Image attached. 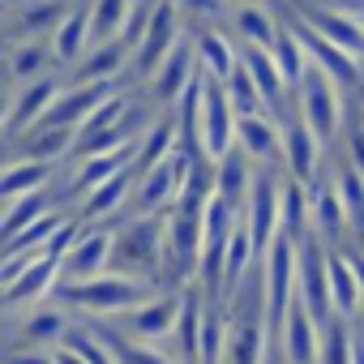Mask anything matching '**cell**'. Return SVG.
Wrapping results in <instances>:
<instances>
[{"label":"cell","instance_id":"obj_3","mask_svg":"<svg viewBox=\"0 0 364 364\" xmlns=\"http://www.w3.org/2000/svg\"><path fill=\"white\" fill-rule=\"evenodd\" d=\"M163 257H167V223H159L154 215H137L124 232H116V253L112 262L120 270H133L146 279L154 270H163Z\"/></svg>","mask_w":364,"mask_h":364},{"label":"cell","instance_id":"obj_4","mask_svg":"<svg viewBox=\"0 0 364 364\" xmlns=\"http://www.w3.org/2000/svg\"><path fill=\"white\" fill-rule=\"evenodd\" d=\"M296 90H300V116H304V120H309V129L321 137V146H330V141L338 137V129H343V99H338V82H334L326 69L309 65V73H304V82H300Z\"/></svg>","mask_w":364,"mask_h":364},{"label":"cell","instance_id":"obj_40","mask_svg":"<svg viewBox=\"0 0 364 364\" xmlns=\"http://www.w3.org/2000/svg\"><path fill=\"white\" fill-rule=\"evenodd\" d=\"M56 360H60V364H86V360H82V355H73V351H65V347H60V351H56Z\"/></svg>","mask_w":364,"mask_h":364},{"label":"cell","instance_id":"obj_20","mask_svg":"<svg viewBox=\"0 0 364 364\" xmlns=\"http://www.w3.org/2000/svg\"><path fill=\"white\" fill-rule=\"evenodd\" d=\"M236 146L253 159V163H270L274 154H279V129H274V120L270 116H240V124H236Z\"/></svg>","mask_w":364,"mask_h":364},{"label":"cell","instance_id":"obj_18","mask_svg":"<svg viewBox=\"0 0 364 364\" xmlns=\"http://www.w3.org/2000/svg\"><path fill=\"white\" fill-rule=\"evenodd\" d=\"M95 43V26H90V9H69L65 22L52 31V56L60 65H73L86 56V48Z\"/></svg>","mask_w":364,"mask_h":364},{"label":"cell","instance_id":"obj_42","mask_svg":"<svg viewBox=\"0 0 364 364\" xmlns=\"http://www.w3.org/2000/svg\"><path fill=\"white\" fill-rule=\"evenodd\" d=\"M360 22H364V14H360Z\"/></svg>","mask_w":364,"mask_h":364},{"label":"cell","instance_id":"obj_1","mask_svg":"<svg viewBox=\"0 0 364 364\" xmlns=\"http://www.w3.org/2000/svg\"><path fill=\"white\" fill-rule=\"evenodd\" d=\"M60 291V300L69 304V309H77V313H103V317H116V313H133V309H141L154 291H150V283L146 279H133V274H99V279H90V283H60L56 287Z\"/></svg>","mask_w":364,"mask_h":364},{"label":"cell","instance_id":"obj_14","mask_svg":"<svg viewBox=\"0 0 364 364\" xmlns=\"http://www.w3.org/2000/svg\"><path fill=\"white\" fill-rule=\"evenodd\" d=\"M198 73H202V65H198V48H189V43H180L167 60H163V69L154 73V95H159V103H180L185 99V90L198 82Z\"/></svg>","mask_w":364,"mask_h":364},{"label":"cell","instance_id":"obj_39","mask_svg":"<svg viewBox=\"0 0 364 364\" xmlns=\"http://www.w3.org/2000/svg\"><path fill=\"white\" fill-rule=\"evenodd\" d=\"M351 266H355V279H360V291H364V257H360V253H351Z\"/></svg>","mask_w":364,"mask_h":364},{"label":"cell","instance_id":"obj_34","mask_svg":"<svg viewBox=\"0 0 364 364\" xmlns=\"http://www.w3.org/2000/svg\"><path fill=\"white\" fill-rule=\"evenodd\" d=\"M236 26H240V39H245L249 48H274V39H279L274 18H270L266 9H257V5H245V9L236 14Z\"/></svg>","mask_w":364,"mask_h":364},{"label":"cell","instance_id":"obj_6","mask_svg":"<svg viewBox=\"0 0 364 364\" xmlns=\"http://www.w3.org/2000/svg\"><path fill=\"white\" fill-rule=\"evenodd\" d=\"M236 124H240V116L228 99V86L206 77V90H202V150H206L210 163H219L223 154L236 150Z\"/></svg>","mask_w":364,"mask_h":364},{"label":"cell","instance_id":"obj_7","mask_svg":"<svg viewBox=\"0 0 364 364\" xmlns=\"http://www.w3.org/2000/svg\"><path fill=\"white\" fill-rule=\"evenodd\" d=\"M112 253H116V236H112L107 228L82 232V236L69 245V253L60 257V283H90V279L107 274Z\"/></svg>","mask_w":364,"mask_h":364},{"label":"cell","instance_id":"obj_32","mask_svg":"<svg viewBox=\"0 0 364 364\" xmlns=\"http://www.w3.org/2000/svg\"><path fill=\"white\" fill-rule=\"evenodd\" d=\"M313 22H317L313 31H321L330 43H338L351 56H364V22H351V18H338V14H317Z\"/></svg>","mask_w":364,"mask_h":364},{"label":"cell","instance_id":"obj_31","mask_svg":"<svg viewBox=\"0 0 364 364\" xmlns=\"http://www.w3.org/2000/svg\"><path fill=\"white\" fill-rule=\"evenodd\" d=\"M124 56H129V48L116 39V43H99L90 56H86V65H82V73H77V86H90V82H112V73L124 65Z\"/></svg>","mask_w":364,"mask_h":364},{"label":"cell","instance_id":"obj_19","mask_svg":"<svg viewBox=\"0 0 364 364\" xmlns=\"http://www.w3.org/2000/svg\"><path fill=\"white\" fill-rule=\"evenodd\" d=\"M330 296H334V313L338 317H360L364 313V291L351 266V253H330Z\"/></svg>","mask_w":364,"mask_h":364},{"label":"cell","instance_id":"obj_10","mask_svg":"<svg viewBox=\"0 0 364 364\" xmlns=\"http://www.w3.org/2000/svg\"><path fill=\"white\" fill-rule=\"evenodd\" d=\"M176 35H180L176 5H171V0H163V5L154 9V22H150V31H146V39H141L137 56H133V69H137L141 77H154V73L163 69V60L180 48V43H176Z\"/></svg>","mask_w":364,"mask_h":364},{"label":"cell","instance_id":"obj_15","mask_svg":"<svg viewBox=\"0 0 364 364\" xmlns=\"http://www.w3.org/2000/svg\"><path fill=\"white\" fill-rule=\"evenodd\" d=\"M296 35H300L304 52H309V60H313L317 69H326L338 86H355V82H360V56L343 52V48L330 43L321 31H296Z\"/></svg>","mask_w":364,"mask_h":364},{"label":"cell","instance_id":"obj_36","mask_svg":"<svg viewBox=\"0 0 364 364\" xmlns=\"http://www.w3.org/2000/svg\"><path fill=\"white\" fill-rule=\"evenodd\" d=\"M65 22V14H60V5H26L22 9V35H26V43H31V35H39V31H56Z\"/></svg>","mask_w":364,"mask_h":364},{"label":"cell","instance_id":"obj_25","mask_svg":"<svg viewBox=\"0 0 364 364\" xmlns=\"http://www.w3.org/2000/svg\"><path fill=\"white\" fill-rule=\"evenodd\" d=\"M77 146V129H31V137L22 141V159H39V163H56L65 150Z\"/></svg>","mask_w":364,"mask_h":364},{"label":"cell","instance_id":"obj_2","mask_svg":"<svg viewBox=\"0 0 364 364\" xmlns=\"http://www.w3.org/2000/svg\"><path fill=\"white\" fill-rule=\"evenodd\" d=\"M193 167L198 159L185 154V150H176L171 159H163L154 171H146L137 180V189H133V210L137 215H159L163 206H176L180 193L189 189V180H193Z\"/></svg>","mask_w":364,"mask_h":364},{"label":"cell","instance_id":"obj_38","mask_svg":"<svg viewBox=\"0 0 364 364\" xmlns=\"http://www.w3.org/2000/svg\"><path fill=\"white\" fill-rule=\"evenodd\" d=\"M9 364H60V360H56V355H35V351H31V355H9Z\"/></svg>","mask_w":364,"mask_h":364},{"label":"cell","instance_id":"obj_24","mask_svg":"<svg viewBox=\"0 0 364 364\" xmlns=\"http://www.w3.org/2000/svg\"><path fill=\"white\" fill-rule=\"evenodd\" d=\"M133 189H137V171H120L116 180H107V185L90 189V193H86V219H90V223H99V219L116 215V210L129 202V193H133Z\"/></svg>","mask_w":364,"mask_h":364},{"label":"cell","instance_id":"obj_23","mask_svg":"<svg viewBox=\"0 0 364 364\" xmlns=\"http://www.w3.org/2000/svg\"><path fill=\"white\" fill-rule=\"evenodd\" d=\"M193 48H198V65H202V73L215 77V82H228V77L236 73V65H240V52H236L223 35H215V31L198 35Z\"/></svg>","mask_w":364,"mask_h":364},{"label":"cell","instance_id":"obj_26","mask_svg":"<svg viewBox=\"0 0 364 364\" xmlns=\"http://www.w3.org/2000/svg\"><path fill=\"white\" fill-rule=\"evenodd\" d=\"M48 215H52V198H48V189L26 193V198H18V202H5V240H14L18 232H26L31 223L48 219Z\"/></svg>","mask_w":364,"mask_h":364},{"label":"cell","instance_id":"obj_21","mask_svg":"<svg viewBox=\"0 0 364 364\" xmlns=\"http://www.w3.org/2000/svg\"><path fill=\"white\" fill-rule=\"evenodd\" d=\"M133 163H137V146H124V150H112V154H95V159H86V167L77 171L73 189H77V193H90V189L107 185V180H116L120 171H133Z\"/></svg>","mask_w":364,"mask_h":364},{"label":"cell","instance_id":"obj_33","mask_svg":"<svg viewBox=\"0 0 364 364\" xmlns=\"http://www.w3.org/2000/svg\"><path fill=\"white\" fill-rule=\"evenodd\" d=\"M338 189H343V206H347V228L364 240V171L343 163L338 167Z\"/></svg>","mask_w":364,"mask_h":364},{"label":"cell","instance_id":"obj_12","mask_svg":"<svg viewBox=\"0 0 364 364\" xmlns=\"http://www.w3.org/2000/svg\"><path fill=\"white\" fill-rule=\"evenodd\" d=\"M60 82L56 77H39V82H26L18 90V99L9 103V116H5V133L9 137H22V129H35L60 99Z\"/></svg>","mask_w":364,"mask_h":364},{"label":"cell","instance_id":"obj_13","mask_svg":"<svg viewBox=\"0 0 364 364\" xmlns=\"http://www.w3.org/2000/svg\"><path fill=\"white\" fill-rule=\"evenodd\" d=\"M279 351L287 364H321V326L313 321V313L300 300L287 313V326L279 334Z\"/></svg>","mask_w":364,"mask_h":364},{"label":"cell","instance_id":"obj_30","mask_svg":"<svg viewBox=\"0 0 364 364\" xmlns=\"http://www.w3.org/2000/svg\"><path fill=\"white\" fill-rule=\"evenodd\" d=\"M321 364H355V321L334 317L321 330Z\"/></svg>","mask_w":364,"mask_h":364},{"label":"cell","instance_id":"obj_29","mask_svg":"<svg viewBox=\"0 0 364 364\" xmlns=\"http://www.w3.org/2000/svg\"><path fill=\"white\" fill-rule=\"evenodd\" d=\"M223 86H228V99H232L236 116H270V107H266V99H262V90H257V82H253V73H249L245 60L236 65V73Z\"/></svg>","mask_w":364,"mask_h":364},{"label":"cell","instance_id":"obj_17","mask_svg":"<svg viewBox=\"0 0 364 364\" xmlns=\"http://www.w3.org/2000/svg\"><path fill=\"white\" fill-rule=\"evenodd\" d=\"M60 287V257H39L35 266H26L9 287H5V304L9 309H22V304H35V300H43L48 291H56Z\"/></svg>","mask_w":364,"mask_h":364},{"label":"cell","instance_id":"obj_8","mask_svg":"<svg viewBox=\"0 0 364 364\" xmlns=\"http://www.w3.org/2000/svg\"><path fill=\"white\" fill-rule=\"evenodd\" d=\"M180 309H185V291H163V296H150L141 309H133V313L124 317V330H129V334H137L141 343L159 347L163 338H171V334H176V326H180Z\"/></svg>","mask_w":364,"mask_h":364},{"label":"cell","instance_id":"obj_37","mask_svg":"<svg viewBox=\"0 0 364 364\" xmlns=\"http://www.w3.org/2000/svg\"><path fill=\"white\" fill-rule=\"evenodd\" d=\"M171 5L185 14H223V0H171Z\"/></svg>","mask_w":364,"mask_h":364},{"label":"cell","instance_id":"obj_5","mask_svg":"<svg viewBox=\"0 0 364 364\" xmlns=\"http://www.w3.org/2000/svg\"><path fill=\"white\" fill-rule=\"evenodd\" d=\"M296 300L313 313V321L326 330L338 313H334V296H330V257L321 253V240L309 236L300 245V279H296Z\"/></svg>","mask_w":364,"mask_h":364},{"label":"cell","instance_id":"obj_35","mask_svg":"<svg viewBox=\"0 0 364 364\" xmlns=\"http://www.w3.org/2000/svg\"><path fill=\"white\" fill-rule=\"evenodd\" d=\"M43 65H48V48L39 43V39H31V43H22V48H14V60H9V73H14V82H39L43 77Z\"/></svg>","mask_w":364,"mask_h":364},{"label":"cell","instance_id":"obj_9","mask_svg":"<svg viewBox=\"0 0 364 364\" xmlns=\"http://www.w3.org/2000/svg\"><path fill=\"white\" fill-rule=\"evenodd\" d=\"M283 154H287V171L300 185H313L321 176V137L309 129V120L300 112H291L287 129H283Z\"/></svg>","mask_w":364,"mask_h":364},{"label":"cell","instance_id":"obj_22","mask_svg":"<svg viewBox=\"0 0 364 364\" xmlns=\"http://www.w3.org/2000/svg\"><path fill=\"white\" fill-rule=\"evenodd\" d=\"M52 180V163H39V159H14L5 167V180H0V193H5V202H18L26 193H39L48 189Z\"/></svg>","mask_w":364,"mask_h":364},{"label":"cell","instance_id":"obj_11","mask_svg":"<svg viewBox=\"0 0 364 364\" xmlns=\"http://www.w3.org/2000/svg\"><path fill=\"white\" fill-rule=\"evenodd\" d=\"M309 202H313V236L321 245H334L347 228V206H343V189H338V176H317L309 185Z\"/></svg>","mask_w":364,"mask_h":364},{"label":"cell","instance_id":"obj_28","mask_svg":"<svg viewBox=\"0 0 364 364\" xmlns=\"http://www.w3.org/2000/svg\"><path fill=\"white\" fill-rule=\"evenodd\" d=\"M274 60H279V69H283V77H287V86H300L304 82V73H309V52H304V43H300V35L296 31H287V26H279V39H274Z\"/></svg>","mask_w":364,"mask_h":364},{"label":"cell","instance_id":"obj_27","mask_svg":"<svg viewBox=\"0 0 364 364\" xmlns=\"http://www.w3.org/2000/svg\"><path fill=\"white\" fill-rule=\"evenodd\" d=\"M129 14H133V0H95V5H90L95 43H116V39L124 35Z\"/></svg>","mask_w":364,"mask_h":364},{"label":"cell","instance_id":"obj_16","mask_svg":"<svg viewBox=\"0 0 364 364\" xmlns=\"http://www.w3.org/2000/svg\"><path fill=\"white\" fill-rule=\"evenodd\" d=\"M253 180H257L253 159H249L240 146L215 163V193H219L228 206H236V210H245V202H249V193H253Z\"/></svg>","mask_w":364,"mask_h":364},{"label":"cell","instance_id":"obj_41","mask_svg":"<svg viewBox=\"0 0 364 364\" xmlns=\"http://www.w3.org/2000/svg\"><path fill=\"white\" fill-rule=\"evenodd\" d=\"M5 5H9V9H14V14H22V9H26V5H35V0H5Z\"/></svg>","mask_w":364,"mask_h":364},{"label":"cell","instance_id":"obj_43","mask_svg":"<svg viewBox=\"0 0 364 364\" xmlns=\"http://www.w3.org/2000/svg\"><path fill=\"white\" fill-rule=\"evenodd\" d=\"M360 5H364V0H360Z\"/></svg>","mask_w":364,"mask_h":364}]
</instances>
